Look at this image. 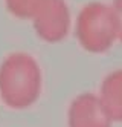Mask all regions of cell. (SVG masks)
Returning a JSON list of instances; mask_svg holds the SVG:
<instances>
[{
	"instance_id": "6da1fadb",
	"label": "cell",
	"mask_w": 122,
	"mask_h": 127,
	"mask_svg": "<svg viewBox=\"0 0 122 127\" xmlns=\"http://www.w3.org/2000/svg\"><path fill=\"white\" fill-rule=\"evenodd\" d=\"M43 92V72L32 55L14 52L0 63V101L12 110L31 109Z\"/></svg>"
},
{
	"instance_id": "277c9868",
	"label": "cell",
	"mask_w": 122,
	"mask_h": 127,
	"mask_svg": "<svg viewBox=\"0 0 122 127\" xmlns=\"http://www.w3.org/2000/svg\"><path fill=\"white\" fill-rule=\"evenodd\" d=\"M35 31L46 41H60L69 31L70 15L64 0H48L34 17Z\"/></svg>"
},
{
	"instance_id": "7a4b0ae2",
	"label": "cell",
	"mask_w": 122,
	"mask_h": 127,
	"mask_svg": "<svg viewBox=\"0 0 122 127\" xmlns=\"http://www.w3.org/2000/svg\"><path fill=\"white\" fill-rule=\"evenodd\" d=\"M76 37L81 46L93 54L110 49L118 38L113 9L102 3H90L79 12Z\"/></svg>"
},
{
	"instance_id": "8992f818",
	"label": "cell",
	"mask_w": 122,
	"mask_h": 127,
	"mask_svg": "<svg viewBox=\"0 0 122 127\" xmlns=\"http://www.w3.org/2000/svg\"><path fill=\"white\" fill-rule=\"evenodd\" d=\"M48 0H6V6L11 14L20 19H34Z\"/></svg>"
},
{
	"instance_id": "52a82bcc",
	"label": "cell",
	"mask_w": 122,
	"mask_h": 127,
	"mask_svg": "<svg viewBox=\"0 0 122 127\" xmlns=\"http://www.w3.org/2000/svg\"><path fill=\"white\" fill-rule=\"evenodd\" d=\"M113 14H115V20H116V31H118V38L122 41V0H115L113 6Z\"/></svg>"
},
{
	"instance_id": "5b68a950",
	"label": "cell",
	"mask_w": 122,
	"mask_h": 127,
	"mask_svg": "<svg viewBox=\"0 0 122 127\" xmlns=\"http://www.w3.org/2000/svg\"><path fill=\"white\" fill-rule=\"evenodd\" d=\"M98 95L113 123H122V69L104 77Z\"/></svg>"
},
{
	"instance_id": "3957f363",
	"label": "cell",
	"mask_w": 122,
	"mask_h": 127,
	"mask_svg": "<svg viewBox=\"0 0 122 127\" xmlns=\"http://www.w3.org/2000/svg\"><path fill=\"white\" fill-rule=\"evenodd\" d=\"M113 124L98 94L82 92L67 107V127H113Z\"/></svg>"
}]
</instances>
